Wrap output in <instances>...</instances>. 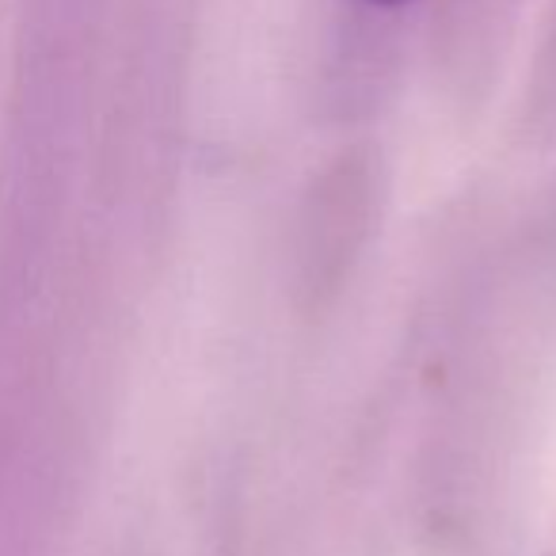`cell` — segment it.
Segmentation results:
<instances>
[{"mask_svg": "<svg viewBox=\"0 0 556 556\" xmlns=\"http://www.w3.org/2000/svg\"><path fill=\"white\" fill-rule=\"evenodd\" d=\"M374 4H408V0H374Z\"/></svg>", "mask_w": 556, "mask_h": 556, "instance_id": "obj_1", "label": "cell"}]
</instances>
